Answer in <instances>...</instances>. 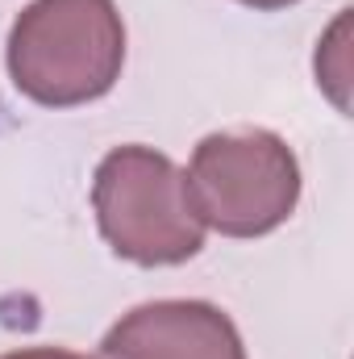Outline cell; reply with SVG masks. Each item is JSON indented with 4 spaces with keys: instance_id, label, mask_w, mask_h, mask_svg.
I'll return each mask as SVG.
<instances>
[{
    "instance_id": "52a82bcc",
    "label": "cell",
    "mask_w": 354,
    "mask_h": 359,
    "mask_svg": "<svg viewBox=\"0 0 354 359\" xmlns=\"http://www.w3.org/2000/svg\"><path fill=\"white\" fill-rule=\"evenodd\" d=\"M238 4L259 8V13H275V8H288V4H296V0H238Z\"/></svg>"
},
{
    "instance_id": "6da1fadb",
    "label": "cell",
    "mask_w": 354,
    "mask_h": 359,
    "mask_svg": "<svg viewBox=\"0 0 354 359\" xmlns=\"http://www.w3.org/2000/svg\"><path fill=\"white\" fill-rule=\"evenodd\" d=\"M8 80L42 109L100 100L125 67V21L113 0H34L8 29Z\"/></svg>"
},
{
    "instance_id": "8992f818",
    "label": "cell",
    "mask_w": 354,
    "mask_h": 359,
    "mask_svg": "<svg viewBox=\"0 0 354 359\" xmlns=\"http://www.w3.org/2000/svg\"><path fill=\"white\" fill-rule=\"evenodd\" d=\"M0 359H88L80 351H63V347H29V351H8Z\"/></svg>"
},
{
    "instance_id": "7a4b0ae2",
    "label": "cell",
    "mask_w": 354,
    "mask_h": 359,
    "mask_svg": "<svg viewBox=\"0 0 354 359\" xmlns=\"http://www.w3.org/2000/svg\"><path fill=\"white\" fill-rule=\"evenodd\" d=\"M92 209L113 255L138 268H176L204 247L183 172L155 147L108 151L92 176Z\"/></svg>"
},
{
    "instance_id": "5b68a950",
    "label": "cell",
    "mask_w": 354,
    "mask_h": 359,
    "mask_svg": "<svg viewBox=\"0 0 354 359\" xmlns=\"http://www.w3.org/2000/svg\"><path fill=\"white\" fill-rule=\"evenodd\" d=\"M317 84L342 113L351 109V8H342L317 42Z\"/></svg>"
},
{
    "instance_id": "3957f363",
    "label": "cell",
    "mask_w": 354,
    "mask_h": 359,
    "mask_svg": "<svg viewBox=\"0 0 354 359\" xmlns=\"http://www.w3.org/2000/svg\"><path fill=\"white\" fill-rule=\"evenodd\" d=\"M183 184L204 230L225 238H263L300 205V163L271 130H225L200 138Z\"/></svg>"
},
{
    "instance_id": "277c9868",
    "label": "cell",
    "mask_w": 354,
    "mask_h": 359,
    "mask_svg": "<svg viewBox=\"0 0 354 359\" xmlns=\"http://www.w3.org/2000/svg\"><path fill=\"white\" fill-rule=\"evenodd\" d=\"M104 359H246L234 318L213 301H146L104 334Z\"/></svg>"
}]
</instances>
